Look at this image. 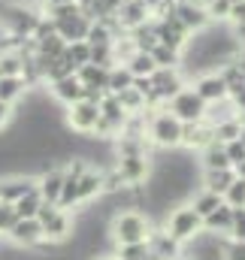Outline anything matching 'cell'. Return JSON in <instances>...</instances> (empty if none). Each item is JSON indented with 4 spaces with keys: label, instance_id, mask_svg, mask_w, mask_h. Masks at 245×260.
Wrapping results in <instances>:
<instances>
[{
    "label": "cell",
    "instance_id": "1",
    "mask_svg": "<svg viewBox=\"0 0 245 260\" xmlns=\"http://www.w3.org/2000/svg\"><path fill=\"white\" fill-rule=\"evenodd\" d=\"M151 218L139 209H124L115 212L112 221H109V236L115 245H139V242H148L151 236Z\"/></svg>",
    "mask_w": 245,
    "mask_h": 260
},
{
    "label": "cell",
    "instance_id": "2",
    "mask_svg": "<svg viewBox=\"0 0 245 260\" xmlns=\"http://www.w3.org/2000/svg\"><path fill=\"white\" fill-rule=\"evenodd\" d=\"M182 121L167 109V106H161V109H155V112H148V121H145V139L151 142V148H158V151H170V148H179L182 145Z\"/></svg>",
    "mask_w": 245,
    "mask_h": 260
},
{
    "label": "cell",
    "instance_id": "3",
    "mask_svg": "<svg viewBox=\"0 0 245 260\" xmlns=\"http://www.w3.org/2000/svg\"><path fill=\"white\" fill-rule=\"evenodd\" d=\"M37 221L43 224V236L49 245H58V242H67L73 236V215L70 209H61L58 203H43L40 212H37Z\"/></svg>",
    "mask_w": 245,
    "mask_h": 260
},
{
    "label": "cell",
    "instance_id": "4",
    "mask_svg": "<svg viewBox=\"0 0 245 260\" xmlns=\"http://www.w3.org/2000/svg\"><path fill=\"white\" fill-rule=\"evenodd\" d=\"M164 230L176 239V242H191L194 236H200L203 233V218L197 215V209L191 206V203H179L170 215H167V221H164Z\"/></svg>",
    "mask_w": 245,
    "mask_h": 260
},
{
    "label": "cell",
    "instance_id": "5",
    "mask_svg": "<svg viewBox=\"0 0 245 260\" xmlns=\"http://www.w3.org/2000/svg\"><path fill=\"white\" fill-rule=\"evenodd\" d=\"M97 121H100V106L91 100H76L64 106V127L76 136H91Z\"/></svg>",
    "mask_w": 245,
    "mask_h": 260
},
{
    "label": "cell",
    "instance_id": "6",
    "mask_svg": "<svg viewBox=\"0 0 245 260\" xmlns=\"http://www.w3.org/2000/svg\"><path fill=\"white\" fill-rule=\"evenodd\" d=\"M167 109H170L182 124H191V121H203V115H206V100H203L191 85H185L176 97L167 100Z\"/></svg>",
    "mask_w": 245,
    "mask_h": 260
},
{
    "label": "cell",
    "instance_id": "7",
    "mask_svg": "<svg viewBox=\"0 0 245 260\" xmlns=\"http://www.w3.org/2000/svg\"><path fill=\"white\" fill-rule=\"evenodd\" d=\"M151 157L155 154H124L115 157V173L121 176L127 188H142V182L151 176Z\"/></svg>",
    "mask_w": 245,
    "mask_h": 260
},
{
    "label": "cell",
    "instance_id": "8",
    "mask_svg": "<svg viewBox=\"0 0 245 260\" xmlns=\"http://www.w3.org/2000/svg\"><path fill=\"white\" fill-rule=\"evenodd\" d=\"M37 191V173H9L0 176V200L3 203H15L21 197Z\"/></svg>",
    "mask_w": 245,
    "mask_h": 260
},
{
    "label": "cell",
    "instance_id": "9",
    "mask_svg": "<svg viewBox=\"0 0 245 260\" xmlns=\"http://www.w3.org/2000/svg\"><path fill=\"white\" fill-rule=\"evenodd\" d=\"M6 239L18 248H37L46 236H43V224L37 218H18L12 224V230L6 233Z\"/></svg>",
    "mask_w": 245,
    "mask_h": 260
},
{
    "label": "cell",
    "instance_id": "10",
    "mask_svg": "<svg viewBox=\"0 0 245 260\" xmlns=\"http://www.w3.org/2000/svg\"><path fill=\"white\" fill-rule=\"evenodd\" d=\"M49 94H52V100L55 103H61V106H70V103H76V100H82L85 97V85H82V79L76 76V73H70V76H64V79H55V82H49V88H46Z\"/></svg>",
    "mask_w": 245,
    "mask_h": 260
},
{
    "label": "cell",
    "instance_id": "11",
    "mask_svg": "<svg viewBox=\"0 0 245 260\" xmlns=\"http://www.w3.org/2000/svg\"><path fill=\"white\" fill-rule=\"evenodd\" d=\"M191 88H194L206 103H218V100H224V97H227V82H224L221 70H212V73L197 76V79L191 82Z\"/></svg>",
    "mask_w": 245,
    "mask_h": 260
},
{
    "label": "cell",
    "instance_id": "12",
    "mask_svg": "<svg viewBox=\"0 0 245 260\" xmlns=\"http://www.w3.org/2000/svg\"><path fill=\"white\" fill-rule=\"evenodd\" d=\"M212 139H215V133H212V124L209 121H191V124L182 127V145L179 148L191 151V154H200Z\"/></svg>",
    "mask_w": 245,
    "mask_h": 260
},
{
    "label": "cell",
    "instance_id": "13",
    "mask_svg": "<svg viewBox=\"0 0 245 260\" xmlns=\"http://www.w3.org/2000/svg\"><path fill=\"white\" fill-rule=\"evenodd\" d=\"M173 12L182 18L185 27H188L191 34H197V30H203V27L209 24V12H206L203 0H176Z\"/></svg>",
    "mask_w": 245,
    "mask_h": 260
},
{
    "label": "cell",
    "instance_id": "14",
    "mask_svg": "<svg viewBox=\"0 0 245 260\" xmlns=\"http://www.w3.org/2000/svg\"><path fill=\"white\" fill-rule=\"evenodd\" d=\"M64 167H46L43 173H37V194L43 197V203H58L64 188Z\"/></svg>",
    "mask_w": 245,
    "mask_h": 260
},
{
    "label": "cell",
    "instance_id": "15",
    "mask_svg": "<svg viewBox=\"0 0 245 260\" xmlns=\"http://www.w3.org/2000/svg\"><path fill=\"white\" fill-rule=\"evenodd\" d=\"M230 227H233V206H227V203H221L215 212H209V215L203 218V230L212 233V236L227 239V236H230Z\"/></svg>",
    "mask_w": 245,
    "mask_h": 260
},
{
    "label": "cell",
    "instance_id": "16",
    "mask_svg": "<svg viewBox=\"0 0 245 260\" xmlns=\"http://www.w3.org/2000/svg\"><path fill=\"white\" fill-rule=\"evenodd\" d=\"M118 24H121V30L127 34V30H133L136 24H142L148 15H151V9L142 3V0H124L121 6H118Z\"/></svg>",
    "mask_w": 245,
    "mask_h": 260
},
{
    "label": "cell",
    "instance_id": "17",
    "mask_svg": "<svg viewBox=\"0 0 245 260\" xmlns=\"http://www.w3.org/2000/svg\"><path fill=\"white\" fill-rule=\"evenodd\" d=\"M200 160V170H230L233 164H230V157H227V151H224V142H218V139H212L200 154H197Z\"/></svg>",
    "mask_w": 245,
    "mask_h": 260
},
{
    "label": "cell",
    "instance_id": "18",
    "mask_svg": "<svg viewBox=\"0 0 245 260\" xmlns=\"http://www.w3.org/2000/svg\"><path fill=\"white\" fill-rule=\"evenodd\" d=\"M58 27V37L73 43V40H85L88 37V27H91V15H73V18H64V21H55Z\"/></svg>",
    "mask_w": 245,
    "mask_h": 260
},
{
    "label": "cell",
    "instance_id": "19",
    "mask_svg": "<svg viewBox=\"0 0 245 260\" xmlns=\"http://www.w3.org/2000/svg\"><path fill=\"white\" fill-rule=\"evenodd\" d=\"M233 179H236V170H233V167H230V170H203L200 188L215 191V194H221V200H224V191L233 185Z\"/></svg>",
    "mask_w": 245,
    "mask_h": 260
},
{
    "label": "cell",
    "instance_id": "20",
    "mask_svg": "<svg viewBox=\"0 0 245 260\" xmlns=\"http://www.w3.org/2000/svg\"><path fill=\"white\" fill-rule=\"evenodd\" d=\"M27 91H30V88H27V82H24L21 76H0V100H3V103L18 106Z\"/></svg>",
    "mask_w": 245,
    "mask_h": 260
},
{
    "label": "cell",
    "instance_id": "21",
    "mask_svg": "<svg viewBox=\"0 0 245 260\" xmlns=\"http://www.w3.org/2000/svg\"><path fill=\"white\" fill-rule=\"evenodd\" d=\"M76 76L82 79L85 88H94V91H106L109 85V67H100V64H85L76 70Z\"/></svg>",
    "mask_w": 245,
    "mask_h": 260
},
{
    "label": "cell",
    "instance_id": "22",
    "mask_svg": "<svg viewBox=\"0 0 245 260\" xmlns=\"http://www.w3.org/2000/svg\"><path fill=\"white\" fill-rule=\"evenodd\" d=\"M194 209H197V215L200 218H206L209 212H215L224 200H221V194H215V191H206V188H200V191H194V197L188 200Z\"/></svg>",
    "mask_w": 245,
    "mask_h": 260
},
{
    "label": "cell",
    "instance_id": "23",
    "mask_svg": "<svg viewBox=\"0 0 245 260\" xmlns=\"http://www.w3.org/2000/svg\"><path fill=\"white\" fill-rule=\"evenodd\" d=\"M124 67L130 70V76H151V73L158 70L155 58H151V52H139V49L124 61Z\"/></svg>",
    "mask_w": 245,
    "mask_h": 260
},
{
    "label": "cell",
    "instance_id": "24",
    "mask_svg": "<svg viewBox=\"0 0 245 260\" xmlns=\"http://www.w3.org/2000/svg\"><path fill=\"white\" fill-rule=\"evenodd\" d=\"M64 58L73 64V70H79V67L91 64V46H88L85 40H73V43H67V49H64Z\"/></svg>",
    "mask_w": 245,
    "mask_h": 260
},
{
    "label": "cell",
    "instance_id": "25",
    "mask_svg": "<svg viewBox=\"0 0 245 260\" xmlns=\"http://www.w3.org/2000/svg\"><path fill=\"white\" fill-rule=\"evenodd\" d=\"M212 133H215L218 142L239 139V133H242V121H239V115H230V118H224V121H215V124H212Z\"/></svg>",
    "mask_w": 245,
    "mask_h": 260
},
{
    "label": "cell",
    "instance_id": "26",
    "mask_svg": "<svg viewBox=\"0 0 245 260\" xmlns=\"http://www.w3.org/2000/svg\"><path fill=\"white\" fill-rule=\"evenodd\" d=\"M133 85V76H130V70L124 64H115L109 70V85H106V94H121L124 88H130Z\"/></svg>",
    "mask_w": 245,
    "mask_h": 260
},
{
    "label": "cell",
    "instance_id": "27",
    "mask_svg": "<svg viewBox=\"0 0 245 260\" xmlns=\"http://www.w3.org/2000/svg\"><path fill=\"white\" fill-rule=\"evenodd\" d=\"M118 97V103H121V109L127 115H136V112H145V97L130 85V88H124L121 94H115Z\"/></svg>",
    "mask_w": 245,
    "mask_h": 260
},
{
    "label": "cell",
    "instance_id": "28",
    "mask_svg": "<svg viewBox=\"0 0 245 260\" xmlns=\"http://www.w3.org/2000/svg\"><path fill=\"white\" fill-rule=\"evenodd\" d=\"M151 58H155L158 67H182V52H179V49H170V46H164V43H158V46L151 49Z\"/></svg>",
    "mask_w": 245,
    "mask_h": 260
},
{
    "label": "cell",
    "instance_id": "29",
    "mask_svg": "<svg viewBox=\"0 0 245 260\" xmlns=\"http://www.w3.org/2000/svg\"><path fill=\"white\" fill-rule=\"evenodd\" d=\"M12 206H15V215H18V218H37V212H40V206H43V197L34 191V194L15 200Z\"/></svg>",
    "mask_w": 245,
    "mask_h": 260
},
{
    "label": "cell",
    "instance_id": "30",
    "mask_svg": "<svg viewBox=\"0 0 245 260\" xmlns=\"http://www.w3.org/2000/svg\"><path fill=\"white\" fill-rule=\"evenodd\" d=\"M24 58L18 52H0V76H21Z\"/></svg>",
    "mask_w": 245,
    "mask_h": 260
},
{
    "label": "cell",
    "instance_id": "31",
    "mask_svg": "<svg viewBox=\"0 0 245 260\" xmlns=\"http://www.w3.org/2000/svg\"><path fill=\"white\" fill-rule=\"evenodd\" d=\"M206 12H209V21H227L230 18V0H203Z\"/></svg>",
    "mask_w": 245,
    "mask_h": 260
},
{
    "label": "cell",
    "instance_id": "32",
    "mask_svg": "<svg viewBox=\"0 0 245 260\" xmlns=\"http://www.w3.org/2000/svg\"><path fill=\"white\" fill-rule=\"evenodd\" d=\"M224 203H227V206H233V209L245 206V179H242V176H236V179H233V185L224 191Z\"/></svg>",
    "mask_w": 245,
    "mask_h": 260
},
{
    "label": "cell",
    "instance_id": "33",
    "mask_svg": "<svg viewBox=\"0 0 245 260\" xmlns=\"http://www.w3.org/2000/svg\"><path fill=\"white\" fill-rule=\"evenodd\" d=\"M118 248V260H148V242H139V245H115Z\"/></svg>",
    "mask_w": 245,
    "mask_h": 260
},
{
    "label": "cell",
    "instance_id": "34",
    "mask_svg": "<svg viewBox=\"0 0 245 260\" xmlns=\"http://www.w3.org/2000/svg\"><path fill=\"white\" fill-rule=\"evenodd\" d=\"M15 221H18V215H15V206L0 200V236H6V233L12 230V224H15Z\"/></svg>",
    "mask_w": 245,
    "mask_h": 260
},
{
    "label": "cell",
    "instance_id": "35",
    "mask_svg": "<svg viewBox=\"0 0 245 260\" xmlns=\"http://www.w3.org/2000/svg\"><path fill=\"white\" fill-rule=\"evenodd\" d=\"M227 239L245 242V206L233 209V227H230V236H227Z\"/></svg>",
    "mask_w": 245,
    "mask_h": 260
},
{
    "label": "cell",
    "instance_id": "36",
    "mask_svg": "<svg viewBox=\"0 0 245 260\" xmlns=\"http://www.w3.org/2000/svg\"><path fill=\"white\" fill-rule=\"evenodd\" d=\"M221 260H245V242L227 239L224 242V251H221Z\"/></svg>",
    "mask_w": 245,
    "mask_h": 260
},
{
    "label": "cell",
    "instance_id": "37",
    "mask_svg": "<svg viewBox=\"0 0 245 260\" xmlns=\"http://www.w3.org/2000/svg\"><path fill=\"white\" fill-rule=\"evenodd\" d=\"M224 151H227V157H230V164H233V167H236L239 160H245L242 139H230V142H224Z\"/></svg>",
    "mask_w": 245,
    "mask_h": 260
},
{
    "label": "cell",
    "instance_id": "38",
    "mask_svg": "<svg viewBox=\"0 0 245 260\" xmlns=\"http://www.w3.org/2000/svg\"><path fill=\"white\" fill-rule=\"evenodd\" d=\"M12 118H15V106H9V103H3L0 100V130H6L12 124Z\"/></svg>",
    "mask_w": 245,
    "mask_h": 260
},
{
    "label": "cell",
    "instance_id": "39",
    "mask_svg": "<svg viewBox=\"0 0 245 260\" xmlns=\"http://www.w3.org/2000/svg\"><path fill=\"white\" fill-rule=\"evenodd\" d=\"M239 21H245V0L230 6V18H227V24H239Z\"/></svg>",
    "mask_w": 245,
    "mask_h": 260
},
{
    "label": "cell",
    "instance_id": "40",
    "mask_svg": "<svg viewBox=\"0 0 245 260\" xmlns=\"http://www.w3.org/2000/svg\"><path fill=\"white\" fill-rule=\"evenodd\" d=\"M43 3V9H49V6H58V3H67V0H40Z\"/></svg>",
    "mask_w": 245,
    "mask_h": 260
},
{
    "label": "cell",
    "instance_id": "41",
    "mask_svg": "<svg viewBox=\"0 0 245 260\" xmlns=\"http://www.w3.org/2000/svg\"><path fill=\"white\" fill-rule=\"evenodd\" d=\"M233 170H236V176H242V179H245V160H239V164H236Z\"/></svg>",
    "mask_w": 245,
    "mask_h": 260
},
{
    "label": "cell",
    "instance_id": "42",
    "mask_svg": "<svg viewBox=\"0 0 245 260\" xmlns=\"http://www.w3.org/2000/svg\"><path fill=\"white\" fill-rule=\"evenodd\" d=\"M173 260H191V257H188V254H179V257H173Z\"/></svg>",
    "mask_w": 245,
    "mask_h": 260
},
{
    "label": "cell",
    "instance_id": "43",
    "mask_svg": "<svg viewBox=\"0 0 245 260\" xmlns=\"http://www.w3.org/2000/svg\"><path fill=\"white\" fill-rule=\"evenodd\" d=\"M239 139H242V145H245V127H242V133H239Z\"/></svg>",
    "mask_w": 245,
    "mask_h": 260
},
{
    "label": "cell",
    "instance_id": "44",
    "mask_svg": "<svg viewBox=\"0 0 245 260\" xmlns=\"http://www.w3.org/2000/svg\"><path fill=\"white\" fill-rule=\"evenodd\" d=\"M94 260H115V257H94Z\"/></svg>",
    "mask_w": 245,
    "mask_h": 260
},
{
    "label": "cell",
    "instance_id": "45",
    "mask_svg": "<svg viewBox=\"0 0 245 260\" xmlns=\"http://www.w3.org/2000/svg\"><path fill=\"white\" fill-rule=\"evenodd\" d=\"M230 3H242V0H230Z\"/></svg>",
    "mask_w": 245,
    "mask_h": 260
},
{
    "label": "cell",
    "instance_id": "46",
    "mask_svg": "<svg viewBox=\"0 0 245 260\" xmlns=\"http://www.w3.org/2000/svg\"><path fill=\"white\" fill-rule=\"evenodd\" d=\"M118 3H124V0H118Z\"/></svg>",
    "mask_w": 245,
    "mask_h": 260
},
{
    "label": "cell",
    "instance_id": "47",
    "mask_svg": "<svg viewBox=\"0 0 245 260\" xmlns=\"http://www.w3.org/2000/svg\"><path fill=\"white\" fill-rule=\"evenodd\" d=\"M115 260H118V257H115Z\"/></svg>",
    "mask_w": 245,
    "mask_h": 260
}]
</instances>
